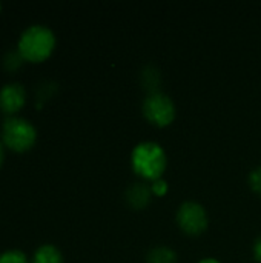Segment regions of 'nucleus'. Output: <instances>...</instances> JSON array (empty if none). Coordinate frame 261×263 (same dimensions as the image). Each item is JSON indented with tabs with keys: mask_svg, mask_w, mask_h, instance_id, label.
I'll list each match as a JSON object with an SVG mask.
<instances>
[{
	"mask_svg": "<svg viewBox=\"0 0 261 263\" xmlns=\"http://www.w3.org/2000/svg\"><path fill=\"white\" fill-rule=\"evenodd\" d=\"M55 43L57 39L52 29L45 25H31L22 32L17 42V51L25 62L42 63L51 57Z\"/></svg>",
	"mask_w": 261,
	"mask_h": 263,
	"instance_id": "f257e3e1",
	"label": "nucleus"
},
{
	"mask_svg": "<svg viewBox=\"0 0 261 263\" xmlns=\"http://www.w3.org/2000/svg\"><path fill=\"white\" fill-rule=\"evenodd\" d=\"M132 170L137 176L146 180H160L163 176L168 157L165 149L155 142H142L138 143L131 156Z\"/></svg>",
	"mask_w": 261,
	"mask_h": 263,
	"instance_id": "f03ea898",
	"label": "nucleus"
},
{
	"mask_svg": "<svg viewBox=\"0 0 261 263\" xmlns=\"http://www.w3.org/2000/svg\"><path fill=\"white\" fill-rule=\"evenodd\" d=\"M37 140L34 125L23 117H6L2 125V143L12 153H26L32 149Z\"/></svg>",
	"mask_w": 261,
	"mask_h": 263,
	"instance_id": "7ed1b4c3",
	"label": "nucleus"
},
{
	"mask_svg": "<svg viewBox=\"0 0 261 263\" xmlns=\"http://www.w3.org/2000/svg\"><path fill=\"white\" fill-rule=\"evenodd\" d=\"M143 114L151 123L157 126H168L175 119L174 100L162 91H152L143 102Z\"/></svg>",
	"mask_w": 261,
	"mask_h": 263,
	"instance_id": "20e7f679",
	"label": "nucleus"
},
{
	"mask_svg": "<svg viewBox=\"0 0 261 263\" xmlns=\"http://www.w3.org/2000/svg\"><path fill=\"white\" fill-rule=\"evenodd\" d=\"M177 223L188 236H200L208 228V213L197 202H185L177 211Z\"/></svg>",
	"mask_w": 261,
	"mask_h": 263,
	"instance_id": "39448f33",
	"label": "nucleus"
},
{
	"mask_svg": "<svg viewBox=\"0 0 261 263\" xmlns=\"http://www.w3.org/2000/svg\"><path fill=\"white\" fill-rule=\"evenodd\" d=\"M26 103V91L20 83H6L0 89V111L14 117Z\"/></svg>",
	"mask_w": 261,
	"mask_h": 263,
	"instance_id": "423d86ee",
	"label": "nucleus"
},
{
	"mask_svg": "<svg viewBox=\"0 0 261 263\" xmlns=\"http://www.w3.org/2000/svg\"><path fill=\"white\" fill-rule=\"evenodd\" d=\"M151 196H152V188L148 186L146 183H132L126 190V200L135 210L145 208L151 202Z\"/></svg>",
	"mask_w": 261,
	"mask_h": 263,
	"instance_id": "0eeeda50",
	"label": "nucleus"
},
{
	"mask_svg": "<svg viewBox=\"0 0 261 263\" xmlns=\"http://www.w3.org/2000/svg\"><path fill=\"white\" fill-rule=\"evenodd\" d=\"M31 263H63V254L55 245L45 243L35 250Z\"/></svg>",
	"mask_w": 261,
	"mask_h": 263,
	"instance_id": "6e6552de",
	"label": "nucleus"
},
{
	"mask_svg": "<svg viewBox=\"0 0 261 263\" xmlns=\"http://www.w3.org/2000/svg\"><path fill=\"white\" fill-rule=\"evenodd\" d=\"M148 263H177V253L169 247H154L148 256Z\"/></svg>",
	"mask_w": 261,
	"mask_h": 263,
	"instance_id": "1a4fd4ad",
	"label": "nucleus"
},
{
	"mask_svg": "<svg viewBox=\"0 0 261 263\" xmlns=\"http://www.w3.org/2000/svg\"><path fill=\"white\" fill-rule=\"evenodd\" d=\"M25 60L22 59V55L18 54V51L15 49V51H11V52H8L6 55H5V59H3V68L6 69V71H17L20 66H22V63H23Z\"/></svg>",
	"mask_w": 261,
	"mask_h": 263,
	"instance_id": "9d476101",
	"label": "nucleus"
},
{
	"mask_svg": "<svg viewBox=\"0 0 261 263\" xmlns=\"http://www.w3.org/2000/svg\"><path fill=\"white\" fill-rule=\"evenodd\" d=\"M0 263H29V260L23 251L9 250L0 254Z\"/></svg>",
	"mask_w": 261,
	"mask_h": 263,
	"instance_id": "9b49d317",
	"label": "nucleus"
},
{
	"mask_svg": "<svg viewBox=\"0 0 261 263\" xmlns=\"http://www.w3.org/2000/svg\"><path fill=\"white\" fill-rule=\"evenodd\" d=\"M249 185L251 188L261 194V166L260 168H255L251 174H249Z\"/></svg>",
	"mask_w": 261,
	"mask_h": 263,
	"instance_id": "f8f14e48",
	"label": "nucleus"
},
{
	"mask_svg": "<svg viewBox=\"0 0 261 263\" xmlns=\"http://www.w3.org/2000/svg\"><path fill=\"white\" fill-rule=\"evenodd\" d=\"M151 188H152V193H154V194L163 196V194L166 193V182H163V180H155L154 185H151Z\"/></svg>",
	"mask_w": 261,
	"mask_h": 263,
	"instance_id": "ddd939ff",
	"label": "nucleus"
},
{
	"mask_svg": "<svg viewBox=\"0 0 261 263\" xmlns=\"http://www.w3.org/2000/svg\"><path fill=\"white\" fill-rule=\"evenodd\" d=\"M254 256H255V259L261 263V236L257 239V242H255V245H254Z\"/></svg>",
	"mask_w": 261,
	"mask_h": 263,
	"instance_id": "4468645a",
	"label": "nucleus"
},
{
	"mask_svg": "<svg viewBox=\"0 0 261 263\" xmlns=\"http://www.w3.org/2000/svg\"><path fill=\"white\" fill-rule=\"evenodd\" d=\"M3 160H5V146H3V143L0 142V168H2V165H3Z\"/></svg>",
	"mask_w": 261,
	"mask_h": 263,
	"instance_id": "2eb2a0df",
	"label": "nucleus"
},
{
	"mask_svg": "<svg viewBox=\"0 0 261 263\" xmlns=\"http://www.w3.org/2000/svg\"><path fill=\"white\" fill-rule=\"evenodd\" d=\"M198 263H220L217 259H203V260H200Z\"/></svg>",
	"mask_w": 261,
	"mask_h": 263,
	"instance_id": "dca6fc26",
	"label": "nucleus"
},
{
	"mask_svg": "<svg viewBox=\"0 0 261 263\" xmlns=\"http://www.w3.org/2000/svg\"><path fill=\"white\" fill-rule=\"evenodd\" d=\"M0 11H2V5H0Z\"/></svg>",
	"mask_w": 261,
	"mask_h": 263,
	"instance_id": "f3484780",
	"label": "nucleus"
}]
</instances>
